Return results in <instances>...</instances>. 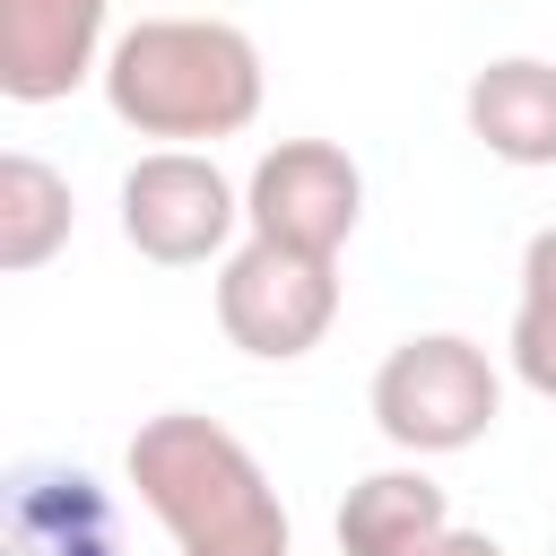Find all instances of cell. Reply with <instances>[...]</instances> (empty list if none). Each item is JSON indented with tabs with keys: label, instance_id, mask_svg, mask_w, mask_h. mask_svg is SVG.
I'll return each instance as SVG.
<instances>
[{
	"label": "cell",
	"instance_id": "7",
	"mask_svg": "<svg viewBox=\"0 0 556 556\" xmlns=\"http://www.w3.org/2000/svg\"><path fill=\"white\" fill-rule=\"evenodd\" d=\"M113 0H0V96L61 104L78 78H104Z\"/></svg>",
	"mask_w": 556,
	"mask_h": 556
},
{
	"label": "cell",
	"instance_id": "11",
	"mask_svg": "<svg viewBox=\"0 0 556 556\" xmlns=\"http://www.w3.org/2000/svg\"><path fill=\"white\" fill-rule=\"evenodd\" d=\"M70 217H78L70 174H52L43 156L9 148V156H0V269H9V278L43 269V261L70 243Z\"/></svg>",
	"mask_w": 556,
	"mask_h": 556
},
{
	"label": "cell",
	"instance_id": "3",
	"mask_svg": "<svg viewBox=\"0 0 556 556\" xmlns=\"http://www.w3.org/2000/svg\"><path fill=\"white\" fill-rule=\"evenodd\" d=\"M504 408V374L478 339L460 330H417L374 365V426L382 443H400L408 460H443L469 452Z\"/></svg>",
	"mask_w": 556,
	"mask_h": 556
},
{
	"label": "cell",
	"instance_id": "4",
	"mask_svg": "<svg viewBox=\"0 0 556 556\" xmlns=\"http://www.w3.org/2000/svg\"><path fill=\"white\" fill-rule=\"evenodd\" d=\"M330 321H339V261L269 243V235H243L217 261V330L243 356L295 365V356H313L330 339Z\"/></svg>",
	"mask_w": 556,
	"mask_h": 556
},
{
	"label": "cell",
	"instance_id": "10",
	"mask_svg": "<svg viewBox=\"0 0 556 556\" xmlns=\"http://www.w3.org/2000/svg\"><path fill=\"white\" fill-rule=\"evenodd\" d=\"M452 530V495L400 460V469H365L339 504V556H426Z\"/></svg>",
	"mask_w": 556,
	"mask_h": 556
},
{
	"label": "cell",
	"instance_id": "2",
	"mask_svg": "<svg viewBox=\"0 0 556 556\" xmlns=\"http://www.w3.org/2000/svg\"><path fill=\"white\" fill-rule=\"evenodd\" d=\"M104 104L165 148L235 139L261 113V43L235 17H139L104 52Z\"/></svg>",
	"mask_w": 556,
	"mask_h": 556
},
{
	"label": "cell",
	"instance_id": "5",
	"mask_svg": "<svg viewBox=\"0 0 556 556\" xmlns=\"http://www.w3.org/2000/svg\"><path fill=\"white\" fill-rule=\"evenodd\" d=\"M243 226V191L217 174V156L200 148H148L130 174H122V243L156 269H200V261H226Z\"/></svg>",
	"mask_w": 556,
	"mask_h": 556
},
{
	"label": "cell",
	"instance_id": "12",
	"mask_svg": "<svg viewBox=\"0 0 556 556\" xmlns=\"http://www.w3.org/2000/svg\"><path fill=\"white\" fill-rule=\"evenodd\" d=\"M513 374L556 400V226H539L521 243V295H513V339H504Z\"/></svg>",
	"mask_w": 556,
	"mask_h": 556
},
{
	"label": "cell",
	"instance_id": "1",
	"mask_svg": "<svg viewBox=\"0 0 556 556\" xmlns=\"http://www.w3.org/2000/svg\"><path fill=\"white\" fill-rule=\"evenodd\" d=\"M139 504L174 539V556H287V504L243 434L200 408H165L122 452Z\"/></svg>",
	"mask_w": 556,
	"mask_h": 556
},
{
	"label": "cell",
	"instance_id": "9",
	"mask_svg": "<svg viewBox=\"0 0 556 556\" xmlns=\"http://www.w3.org/2000/svg\"><path fill=\"white\" fill-rule=\"evenodd\" d=\"M469 113V139L504 165H556V61L539 52H504L469 78L460 96Z\"/></svg>",
	"mask_w": 556,
	"mask_h": 556
},
{
	"label": "cell",
	"instance_id": "13",
	"mask_svg": "<svg viewBox=\"0 0 556 556\" xmlns=\"http://www.w3.org/2000/svg\"><path fill=\"white\" fill-rule=\"evenodd\" d=\"M426 556H504V547H495L486 530H460V521H452V530H443V539H434Z\"/></svg>",
	"mask_w": 556,
	"mask_h": 556
},
{
	"label": "cell",
	"instance_id": "8",
	"mask_svg": "<svg viewBox=\"0 0 556 556\" xmlns=\"http://www.w3.org/2000/svg\"><path fill=\"white\" fill-rule=\"evenodd\" d=\"M9 556H122L113 495L87 469L26 460L9 478Z\"/></svg>",
	"mask_w": 556,
	"mask_h": 556
},
{
	"label": "cell",
	"instance_id": "6",
	"mask_svg": "<svg viewBox=\"0 0 556 556\" xmlns=\"http://www.w3.org/2000/svg\"><path fill=\"white\" fill-rule=\"evenodd\" d=\"M356 217H365V174L339 139H278L243 182V226L269 243L321 252V261L348 252Z\"/></svg>",
	"mask_w": 556,
	"mask_h": 556
}]
</instances>
